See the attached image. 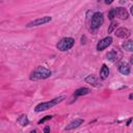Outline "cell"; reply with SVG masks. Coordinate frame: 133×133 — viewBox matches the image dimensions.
Masks as SVG:
<instances>
[{
	"label": "cell",
	"mask_w": 133,
	"mask_h": 133,
	"mask_svg": "<svg viewBox=\"0 0 133 133\" xmlns=\"http://www.w3.org/2000/svg\"><path fill=\"white\" fill-rule=\"evenodd\" d=\"M119 58H122V52H119L117 49H113L107 53V59H109L111 61L118 60Z\"/></svg>",
	"instance_id": "7"
},
{
	"label": "cell",
	"mask_w": 133,
	"mask_h": 133,
	"mask_svg": "<svg viewBox=\"0 0 133 133\" xmlns=\"http://www.w3.org/2000/svg\"><path fill=\"white\" fill-rule=\"evenodd\" d=\"M111 43H112V37H111V36L104 37L103 39H101V41L97 44V50H98V51H102V50L106 49L108 46H110Z\"/></svg>",
	"instance_id": "6"
},
{
	"label": "cell",
	"mask_w": 133,
	"mask_h": 133,
	"mask_svg": "<svg viewBox=\"0 0 133 133\" xmlns=\"http://www.w3.org/2000/svg\"><path fill=\"white\" fill-rule=\"evenodd\" d=\"M118 71L121 74L123 75H129L130 74V66H129V63L127 62H123L119 64L118 66Z\"/></svg>",
	"instance_id": "13"
},
{
	"label": "cell",
	"mask_w": 133,
	"mask_h": 133,
	"mask_svg": "<svg viewBox=\"0 0 133 133\" xmlns=\"http://www.w3.org/2000/svg\"><path fill=\"white\" fill-rule=\"evenodd\" d=\"M114 17H115V10H114V8H112V9H110L109 12H108V18L112 21Z\"/></svg>",
	"instance_id": "18"
},
{
	"label": "cell",
	"mask_w": 133,
	"mask_h": 133,
	"mask_svg": "<svg viewBox=\"0 0 133 133\" xmlns=\"http://www.w3.org/2000/svg\"><path fill=\"white\" fill-rule=\"evenodd\" d=\"M30 133H36V131L35 130H32V131H30Z\"/></svg>",
	"instance_id": "25"
},
{
	"label": "cell",
	"mask_w": 133,
	"mask_h": 133,
	"mask_svg": "<svg viewBox=\"0 0 133 133\" xmlns=\"http://www.w3.org/2000/svg\"><path fill=\"white\" fill-rule=\"evenodd\" d=\"M114 10H115V17H117L122 20H125L128 18V11L124 7H116V8H114Z\"/></svg>",
	"instance_id": "9"
},
{
	"label": "cell",
	"mask_w": 133,
	"mask_h": 133,
	"mask_svg": "<svg viewBox=\"0 0 133 133\" xmlns=\"http://www.w3.org/2000/svg\"><path fill=\"white\" fill-rule=\"evenodd\" d=\"M104 23V17L102 12H95L92 15L91 21H90V28L91 29H98L102 24Z\"/></svg>",
	"instance_id": "4"
},
{
	"label": "cell",
	"mask_w": 133,
	"mask_h": 133,
	"mask_svg": "<svg viewBox=\"0 0 133 133\" xmlns=\"http://www.w3.org/2000/svg\"><path fill=\"white\" fill-rule=\"evenodd\" d=\"M51 118H52V116H51V115H47V116L43 117L42 119H39V121H38V124H43V123H45L46 121H48V119H51Z\"/></svg>",
	"instance_id": "19"
},
{
	"label": "cell",
	"mask_w": 133,
	"mask_h": 133,
	"mask_svg": "<svg viewBox=\"0 0 133 133\" xmlns=\"http://www.w3.org/2000/svg\"><path fill=\"white\" fill-rule=\"evenodd\" d=\"M50 132V127L49 126H46L45 129H44V133H49Z\"/></svg>",
	"instance_id": "20"
},
{
	"label": "cell",
	"mask_w": 133,
	"mask_h": 133,
	"mask_svg": "<svg viewBox=\"0 0 133 133\" xmlns=\"http://www.w3.org/2000/svg\"><path fill=\"white\" fill-rule=\"evenodd\" d=\"M111 2H112V1H106L105 3H106V4H109V3H111Z\"/></svg>",
	"instance_id": "24"
},
{
	"label": "cell",
	"mask_w": 133,
	"mask_h": 133,
	"mask_svg": "<svg viewBox=\"0 0 133 133\" xmlns=\"http://www.w3.org/2000/svg\"><path fill=\"white\" fill-rule=\"evenodd\" d=\"M74 44H75V39L73 37H64L58 42L56 47L60 51H68L74 46Z\"/></svg>",
	"instance_id": "3"
},
{
	"label": "cell",
	"mask_w": 133,
	"mask_h": 133,
	"mask_svg": "<svg viewBox=\"0 0 133 133\" xmlns=\"http://www.w3.org/2000/svg\"><path fill=\"white\" fill-rule=\"evenodd\" d=\"M82 123H83V119H82V118H76L75 121L71 122V123L65 127V130H72V129H75V128L79 127Z\"/></svg>",
	"instance_id": "12"
},
{
	"label": "cell",
	"mask_w": 133,
	"mask_h": 133,
	"mask_svg": "<svg viewBox=\"0 0 133 133\" xmlns=\"http://www.w3.org/2000/svg\"><path fill=\"white\" fill-rule=\"evenodd\" d=\"M108 75H109V69H108V66L106 64H103L102 69L100 71V77L102 79H106L108 77Z\"/></svg>",
	"instance_id": "15"
},
{
	"label": "cell",
	"mask_w": 133,
	"mask_h": 133,
	"mask_svg": "<svg viewBox=\"0 0 133 133\" xmlns=\"http://www.w3.org/2000/svg\"><path fill=\"white\" fill-rule=\"evenodd\" d=\"M51 76V71L46 69L45 66H37L30 75L31 80H41V79H46Z\"/></svg>",
	"instance_id": "1"
},
{
	"label": "cell",
	"mask_w": 133,
	"mask_h": 133,
	"mask_svg": "<svg viewBox=\"0 0 133 133\" xmlns=\"http://www.w3.org/2000/svg\"><path fill=\"white\" fill-rule=\"evenodd\" d=\"M63 99H64V97H58V98H55V99L50 100V101H48V102L39 103L38 105H36V106H35L34 110H35L36 112H41V111L47 110V109H49V108H51V107H53V106L57 105L58 103H60Z\"/></svg>",
	"instance_id": "2"
},
{
	"label": "cell",
	"mask_w": 133,
	"mask_h": 133,
	"mask_svg": "<svg viewBox=\"0 0 133 133\" xmlns=\"http://www.w3.org/2000/svg\"><path fill=\"white\" fill-rule=\"evenodd\" d=\"M17 123L19 124V125H21V126H27L28 124H29V119H28V117H27V115L26 114H22L21 116H19V118L17 119Z\"/></svg>",
	"instance_id": "14"
},
{
	"label": "cell",
	"mask_w": 133,
	"mask_h": 133,
	"mask_svg": "<svg viewBox=\"0 0 133 133\" xmlns=\"http://www.w3.org/2000/svg\"><path fill=\"white\" fill-rule=\"evenodd\" d=\"M129 99H130V100H133V94H130V95H129Z\"/></svg>",
	"instance_id": "21"
},
{
	"label": "cell",
	"mask_w": 133,
	"mask_h": 133,
	"mask_svg": "<svg viewBox=\"0 0 133 133\" xmlns=\"http://www.w3.org/2000/svg\"><path fill=\"white\" fill-rule=\"evenodd\" d=\"M52 20L51 17H43V18H39V19H36L34 21H31L30 23H28L26 26L27 27H32V26H38V25H43V24H46V23H49L50 21Z\"/></svg>",
	"instance_id": "5"
},
{
	"label": "cell",
	"mask_w": 133,
	"mask_h": 133,
	"mask_svg": "<svg viewBox=\"0 0 133 133\" xmlns=\"http://www.w3.org/2000/svg\"><path fill=\"white\" fill-rule=\"evenodd\" d=\"M130 30L128 28H124V27H121L118 29L115 30V35L118 36V37H122V38H125V37H128L130 35Z\"/></svg>",
	"instance_id": "8"
},
{
	"label": "cell",
	"mask_w": 133,
	"mask_h": 133,
	"mask_svg": "<svg viewBox=\"0 0 133 133\" xmlns=\"http://www.w3.org/2000/svg\"><path fill=\"white\" fill-rule=\"evenodd\" d=\"M130 10H131V14H132V15H133V5H132V6H131V9H130Z\"/></svg>",
	"instance_id": "23"
},
{
	"label": "cell",
	"mask_w": 133,
	"mask_h": 133,
	"mask_svg": "<svg viewBox=\"0 0 133 133\" xmlns=\"http://www.w3.org/2000/svg\"><path fill=\"white\" fill-rule=\"evenodd\" d=\"M116 25H117V23H116L115 21H111V24H110V27L108 28V33H110V32H112V31L114 30V28L116 27Z\"/></svg>",
	"instance_id": "17"
},
{
	"label": "cell",
	"mask_w": 133,
	"mask_h": 133,
	"mask_svg": "<svg viewBox=\"0 0 133 133\" xmlns=\"http://www.w3.org/2000/svg\"><path fill=\"white\" fill-rule=\"evenodd\" d=\"M89 92H90V90H89L88 88H86V87H81V88H78V89L75 90V92H74V95H73V98L76 100L77 97H79V96H84V95H87V94H89Z\"/></svg>",
	"instance_id": "11"
},
{
	"label": "cell",
	"mask_w": 133,
	"mask_h": 133,
	"mask_svg": "<svg viewBox=\"0 0 133 133\" xmlns=\"http://www.w3.org/2000/svg\"><path fill=\"white\" fill-rule=\"evenodd\" d=\"M123 49L128 51V52H132L133 51V41H127L123 44Z\"/></svg>",
	"instance_id": "16"
},
{
	"label": "cell",
	"mask_w": 133,
	"mask_h": 133,
	"mask_svg": "<svg viewBox=\"0 0 133 133\" xmlns=\"http://www.w3.org/2000/svg\"><path fill=\"white\" fill-rule=\"evenodd\" d=\"M130 62L133 64V56H131V57H130Z\"/></svg>",
	"instance_id": "22"
},
{
	"label": "cell",
	"mask_w": 133,
	"mask_h": 133,
	"mask_svg": "<svg viewBox=\"0 0 133 133\" xmlns=\"http://www.w3.org/2000/svg\"><path fill=\"white\" fill-rule=\"evenodd\" d=\"M85 81H86L87 83H89L90 85H92V86H96V87L101 86V83H100L99 79H98L96 76H94V75H89V76H87V77L85 78Z\"/></svg>",
	"instance_id": "10"
}]
</instances>
